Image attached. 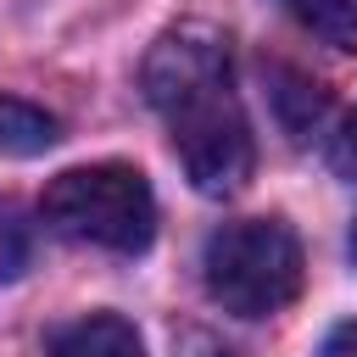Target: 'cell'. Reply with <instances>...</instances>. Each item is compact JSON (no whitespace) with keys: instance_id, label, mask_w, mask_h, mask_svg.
Wrapping results in <instances>:
<instances>
[{"instance_id":"1","label":"cell","mask_w":357,"mask_h":357,"mask_svg":"<svg viewBox=\"0 0 357 357\" xmlns=\"http://www.w3.org/2000/svg\"><path fill=\"white\" fill-rule=\"evenodd\" d=\"M139 89L173 128V151L201 195H234L251 178V123L229 73V33L212 22L167 28L145 61Z\"/></svg>"},{"instance_id":"2","label":"cell","mask_w":357,"mask_h":357,"mask_svg":"<svg viewBox=\"0 0 357 357\" xmlns=\"http://www.w3.org/2000/svg\"><path fill=\"white\" fill-rule=\"evenodd\" d=\"M201 279L212 290V301L234 318H268L279 307H290L301 296L307 262H301V240L290 234V223L279 218H240L206 234L201 251Z\"/></svg>"},{"instance_id":"3","label":"cell","mask_w":357,"mask_h":357,"mask_svg":"<svg viewBox=\"0 0 357 357\" xmlns=\"http://www.w3.org/2000/svg\"><path fill=\"white\" fill-rule=\"evenodd\" d=\"M39 218L78 245L100 251H145L156 234V195L139 167L128 162H89L67 167L45 184Z\"/></svg>"},{"instance_id":"4","label":"cell","mask_w":357,"mask_h":357,"mask_svg":"<svg viewBox=\"0 0 357 357\" xmlns=\"http://www.w3.org/2000/svg\"><path fill=\"white\" fill-rule=\"evenodd\" d=\"M45 346H50V357H145L134 324L117 312H84L73 324H56Z\"/></svg>"},{"instance_id":"5","label":"cell","mask_w":357,"mask_h":357,"mask_svg":"<svg viewBox=\"0 0 357 357\" xmlns=\"http://www.w3.org/2000/svg\"><path fill=\"white\" fill-rule=\"evenodd\" d=\"M56 139H61V123H56L50 112H39L33 100H17V95L0 100V151H11V156H39V151H50Z\"/></svg>"},{"instance_id":"6","label":"cell","mask_w":357,"mask_h":357,"mask_svg":"<svg viewBox=\"0 0 357 357\" xmlns=\"http://www.w3.org/2000/svg\"><path fill=\"white\" fill-rule=\"evenodd\" d=\"M312 39H324L329 50H357V0H279Z\"/></svg>"},{"instance_id":"7","label":"cell","mask_w":357,"mask_h":357,"mask_svg":"<svg viewBox=\"0 0 357 357\" xmlns=\"http://www.w3.org/2000/svg\"><path fill=\"white\" fill-rule=\"evenodd\" d=\"M28 223H22V212L11 206V201H0V284H11L22 268H28Z\"/></svg>"},{"instance_id":"8","label":"cell","mask_w":357,"mask_h":357,"mask_svg":"<svg viewBox=\"0 0 357 357\" xmlns=\"http://www.w3.org/2000/svg\"><path fill=\"white\" fill-rule=\"evenodd\" d=\"M329 162H335V173L357 178V112L340 123V134H335V145H329Z\"/></svg>"},{"instance_id":"9","label":"cell","mask_w":357,"mask_h":357,"mask_svg":"<svg viewBox=\"0 0 357 357\" xmlns=\"http://www.w3.org/2000/svg\"><path fill=\"white\" fill-rule=\"evenodd\" d=\"M318 357H357V318H351V324H335Z\"/></svg>"},{"instance_id":"10","label":"cell","mask_w":357,"mask_h":357,"mask_svg":"<svg viewBox=\"0 0 357 357\" xmlns=\"http://www.w3.org/2000/svg\"><path fill=\"white\" fill-rule=\"evenodd\" d=\"M351 251H357V223H351Z\"/></svg>"}]
</instances>
